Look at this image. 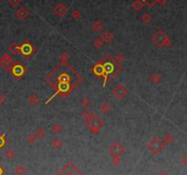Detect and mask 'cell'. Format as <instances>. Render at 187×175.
<instances>
[{"mask_svg":"<svg viewBox=\"0 0 187 175\" xmlns=\"http://www.w3.org/2000/svg\"><path fill=\"white\" fill-rule=\"evenodd\" d=\"M54 12H55V14L57 15L58 17H62V16H64L65 14H66V12H67V8L65 7V6L63 4H58L57 6L55 7V8H54Z\"/></svg>","mask_w":187,"mask_h":175,"instance_id":"ba28073f","label":"cell"},{"mask_svg":"<svg viewBox=\"0 0 187 175\" xmlns=\"http://www.w3.org/2000/svg\"><path fill=\"white\" fill-rule=\"evenodd\" d=\"M100 109L101 110V112L102 113H108L110 111V105L108 104V103H102V105L100 107Z\"/></svg>","mask_w":187,"mask_h":175,"instance_id":"4fadbf2b","label":"cell"},{"mask_svg":"<svg viewBox=\"0 0 187 175\" xmlns=\"http://www.w3.org/2000/svg\"><path fill=\"white\" fill-rule=\"evenodd\" d=\"M25 168L22 166H17L15 169V173L17 175H24L25 174Z\"/></svg>","mask_w":187,"mask_h":175,"instance_id":"e0dca14e","label":"cell"},{"mask_svg":"<svg viewBox=\"0 0 187 175\" xmlns=\"http://www.w3.org/2000/svg\"><path fill=\"white\" fill-rule=\"evenodd\" d=\"M102 44H103V42H102V40H101V39H100V38L96 39V40H95V41H94V45L96 46L97 48H100V47H101Z\"/></svg>","mask_w":187,"mask_h":175,"instance_id":"4316f807","label":"cell"},{"mask_svg":"<svg viewBox=\"0 0 187 175\" xmlns=\"http://www.w3.org/2000/svg\"><path fill=\"white\" fill-rule=\"evenodd\" d=\"M82 105H84V107H87V105H90V101H89L88 98H83L82 99Z\"/></svg>","mask_w":187,"mask_h":175,"instance_id":"d6a6232c","label":"cell"},{"mask_svg":"<svg viewBox=\"0 0 187 175\" xmlns=\"http://www.w3.org/2000/svg\"><path fill=\"white\" fill-rule=\"evenodd\" d=\"M10 71L12 72V74L17 77V78H20L23 74H24V72H25V69L24 67L22 66V64L20 63H17L15 64V65H12L11 66V69H10Z\"/></svg>","mask_w":187,"mask_h":175,"instance_id":"7a4b0ae2","label":"cell"},{"mask_svg":"<svg viewBox=\"0 0 187 175\" xmlns=\"http://www.w3.org/2000/svg\"><path fill=\"white\" fill-rule=\"evenodd\" d=\"M101 40L106 43H110V42H111V40H113V35H112L110 31H106L102 34Z\"/></svg>","mask_w":187,"mask_h":175,"instance_id":"30bf717a","label":"cell"},{"mask_svg":"<svg viewBox=\"0 0 187 175\" xmlns=\"http://www.w3.org/2000/svg\"><path fill=\"white\" fill-rule=\"evenodd\" d=\"M92 29L94 30L95 31H100L102 29H103V24H102L101 21L96 20V21L92 24Z\"/></svg>","mask_w":187,"mask_h":175,"instance_id":"8fae6325","label":"cell"},{"mask_svg":"<svg viewBox=\"0 0 187 175\" xmlns=\"http://www.w3.org/2000/svg\"><path fill=\"white\" fill-rule=\"evenodd\" d=\"M19 52L24 55V56H29V55L33 52V47H32V45L29 41H27V42H24L19 46Z\"/></svg>","mask_w":187,"mask_h":175,"instance_id":"277c9868","label":"cell"},{"mask_svg":"<svg viewBox=\"0 0 187 175\" xmlns=\"http://www.w3.org/2000/svg\"><path fill=\"white\" fill-rule=\"evenodd\" d=\"M5 156H6L8 160H12L15 157V152H14L11 149H8L7 150H6V152H5Z\"/></svg>","mask_w":187,"mask_h":175,"instance_id":"2e32d148","label":"cell"},{"mask_svg":"<svg viewBox=\"0 0 187 175\" xmlns=\"http://www.w3.org/2000/svg\"><path fill=\"white\" fill-rule=\"evenodd\" d=\"M5 101H6V98H5V96L0 95V104H3Z\"/></svg>","mask_w":187,"mask_h":175,"instance_id":"d590c367","label":"cell"},{"mask_svg":"<svg viewBox=\"0 0 187 175\" xmlns=\"http://www.w3.org/2000/svg\"><path fill=\"white\" fill-rule=\"evenodd\" d=\"M27 15H29V11L25 8V7H20L17 11V16L18 18H20V19H24V18H26L27 17Z\"/></svg>","mask_w":187,"mask_h":175,"instance_id":"9c48e42d","label":"cell"},{"mask_svg":"<svg viewBox=\"0 0 187 175\" xmlns=\"http://www.w3.org/2000/svg\"><path fill=\"white\" fill-rule=\"evenodd\" d=\"M144 2H145L148 6H150V7H152V6H153V4L156 2V0H143Z\"/></svg>","mask_w":187,"mask_h":175,"instance_id":"4dcf8cb0","label":"cell"},{"mask_svg":"<svg viewBox=\"0 0 187 175\" xmlns=\"http://www.w3.org/2000/svg\"><path fill=\"white\" fill-rule=\"evenodd\" d=\"M3 173H4V171H3V168L0 166V175H3Z\"/></svg>","mask_w":187,"mask_h":175,"instance_id":"74e56055","label":"cell"},{"mask_svg":"<svg viewBox=\"0 0 187 175\" xmlns=\"http://www.w3.org/2000/svg\"><path fill=\"white\" fill-rule=\"evenodd\" d=\"M163 141H164V143H166V144H170L171 142L172 141V137L170 134H166V135H164Z\"/></svg>","mask_w":187,"mask_h":175,"instance_id":"7402d4cb","label":"cell"},{"mask_svg":"<svg viewBox=\"0 0 187 175\" xmlns=\"http://www.w3.org/2000/svg\"><path fill=\"white\" fill-rule=\"evenodd\" d=\"M52 146L55 149H60L62 147V141L59 139H58V137H56L52 141Z\"/></svg>","mask_w":187,"mask_h":175,"instance_id":"9a60e30c","label":"cell"},{"mask_svg":"<svg viewBox=\"0 0 187 175\" xmlns=\"http://www.w3.org/2000/svg\"><path fill=\"white\" fill-rule=\"evenodd\" d=\"M29 101L31 105H37V103H39V97H37L36 95H32L29 97Z\"/></svg>","mask_w":187,"mask_h":175,"instance_id":"ffe728a7","label":"cell"},{"mask_svg":"<svg viewBox=\"0 0 187 175\" xmlns=\"http://www.w3.org/2000/svg\"><path fill=\"white\" fill-rule=\"evenodd\" d=\"M121 162L120 160V156H118V155H113V157H112V163L114 165H119Z\"/></svg>","mask_w":187,"mask_h":175,"instance_id":"44dd1931","label":"cell"},{"mask_svg":"<svg viewBox=\"0 0 187 175\" xmlns=\"http://www.w3.org/2000/svg\"><path fill=\"white\" fill-rule=\"evenodd\" d=\"M93 117H94V116H93V115L90 111H89V110H85V111H84L83 114H82V117L85 119L87 122L90 121Z\"/></svg>","mask_w":187,"mask_h":175,"instance_id":"5bb4252c","label":"cell"},{"mask_svg":"<svg viewBox=\"0 0 187 175\" xmlns=\"http://www.w3.org/2000/svg\"><path fill=\"white\" fill-rule=\"evenodd\" d=\"M166 39H167V37L165 36V34L163 33L162 30H159L158 32H156L155 35H153V37H152L153 41L159 46H162V45L164 44Z\"/></svg>","mask_w":187,"mask_h":175,"instance_id":"3957f363","label":"cell"},{"mask_svg":"<svg viewBox=\"0 0 187 175\" xmlns=\"http://www.w3.org/2000/svg\"><path fill=\"white\" fill-rule=\"evenodd\" d=\"M71 16L75 18V19H78V18L81 17V14H79V12L78 10H74L72 13H71Z\"/></svg>","mask_w":187,"mask_h":175,"instance_id":"f546056e","label":"cell"},{"mask_svg":"<svg viewBox=\"0 0 187 175\" xmlns=\"http://www.w3.org/2000/svg\"><path fill=\"white\" fill-rule=\"evenodd\" d=\"M116 59H117V61L121 62V61H123L124 56L121 53H118V54H117V56H116Z\"/></svg>","mask_w":187,"mask_h":175,"instance_id":"1f68e13d","label":"cell"},{"mask_svg":"<svg viewBox=\"0 0 187 175\" xmlns=\"http://www.w3.org/2000/svg\"><path fill=\"white\" fill-rule=\"evenodd\" d=\"M132 7H133L134 10L139 11L140 9L142 7V2H140L139 0H136V1H134V3L132 4Z\"/></svg>","mask_w":187,"mask_h":175,"instance_id":"ac0fdd59","label":"cell"},{"mask_svg":"<svg viewBox=\"0 0 187 175\" xmlns=\"http://www.w3.org/2000/svg\"><path fill=\"white\" fill-rule=\"evenodd\" d=\"M0 63H1V65L4 68H6V69H7V70H9V68L12 66V59L8 54H4L2 56V58H1Z\"/></svg>","mask_w":187,"mask_h":175,"instance_id":"8992f818","label":"cell"},{"mask_svg":"<svg viewBox=\"0 0 187 175\" xmlns=\"http://www.w3.org/2000/svg\"><path fill=\"white\" fill-rule=\"evenodd\" d=\"M1 1H2V0H0V2H1Z\"/></svg>","mask_w":187,"mask_h":175,"instance_id":"f35d334b","label":"cell"},{"mask_svg":"<svg viewBox=\"0 0 187 175\" xmlns=\"http://www.w3.org/2000/svg\"><path fill=\"white\" fill-rule=\"evenodd\" d=\"M148 147L150 150L152 151L153 154H157L158 152L162 150L163 148V144L161 142V140L158 139V137H154L152 140H151V142L148 144Z\"/></svg>","mask_w":187,"mask_h":175,"instance_id":"6da1fadb","label":"cell"},{"mask_svg":"<svg viewBox=\"0 0 187 175\" xmlns=\"http://www.w3.org/2000/svg\"><path fill=\"white\" fill-rule=\"evenodd\" d=\"M45 136V132L42 129H37V131L36 132V137H37L39 139H42Z\"/></svg>","mask_w":187,"mask_h":175,"instance_id":"484cf974","label":"cell"},{"mask_svg":"<svg viewBox=\"0 0 187 175\" xmlns=\"http://www.w3.org/2000/svg\"><path fill=\"white\" fill-rule=\"evenodd\" d=\"M60 58H62V61H66V60L69 59V55H68V53L64 52V53L61 55V56H60Z\"/></svg>","mask_w":187,"mask_h":175,"instance_id":"836d02e7","label":"cell"},{"mask_svg":"<svg viewBox=\"0 0 187 175\" xmlns=\"http://www.w3.org/2000/svg\"><path fill=\"white\" fill-rule=\"evenodd\" d=\"M125 151V149L122 145H120L119 142H116L110 148V152L112 155H118L120 156L121 154H123Z\"/></svg>","mask_w":187,"mask_h":175,"instance_id":"5b68a950","label":"cell"},{"mask_svg":"<svg viewBox=\"0 0 187 175\" xmlns=\"http://www.w3.org/2000/svg\"><path fill=\"white\" fill-rule=\"evenodd\" d=\"M156 2L160 5V6H163L166 4V0H156Z\"/></svg>","mask_w":187,"mask_h":175,"instance_id":"e575fe53","label":"cell"},{"mask_svg":"<svg viewBox=\"0 0 187 175\" xmlns=\"http://www.w3.org/2000/svg\"><path fill=\"white\" fill-rule=\"evenodd\" d=\"M27 142H29V144H34V142L36 141V136H34V135H29V137H27Z\"/></svg>","mask_w":187,"mask_h":175,"instance_id":"d4e9b609","label":"cell"},{"mask_svg":"<svg viewBox=\"0 0 187 175\" xmlns=\"http://www.w3.org/2000/svg\"><path fill=\"white\" fill-rule=\"evenodd\" d=\"M151 19H152V17H151V16L149 15V14H144V15L142 17V20L144 22V23H149L150 21H151Z\"/></svg>","mask_w":187,"mask_h":175,"instance_id":"603a6c76","label":"cell"},{"mask_svg":"<svg viewBox=\"0 0 187 175\" xmlns=\"http://www.w3.org/2000/svg\"><path fill=\"white\" fill-rule=\"evenodd\" d=\"M8 2H9V4L11 5V6H13V7H17V5L21 2V0H8Z\"/></svg>","mask_w":187,"mask_h":175,"instance_id":"f1b7e54d","label":"cell"},{"mask_svg":"<svg viewBox=\"0 0 187 175\" xmlns=\"http://www.w3.org/2000/svg\"><path fill=\"white\" fill-rule=\"evenodd\" d=\"M60 130H61V127H60L59 124H55L52 127V131L54 133H59Z\"/></svg>","mask_w":187,"mask_h":175,"instance_id":"cb8c5ba5","label":"cell"},{"mask_svg":"<svg viewBox=\"0 0 187 175\" xmlns=\"http://www.w3.org/2000/svg\"><path fill=\"white\" fill-rule=\"evenodd\" d=\"M6 145V139H5V135H0V150Z\"/></svg>","mask_w":187,"mask_h":175,"instance_id":"83f0119b","label":"cell"},{"mask_svg":"<svg viewBox=\"0 0 187 175\" xmlns=\"http://www.w3.org/2000/svg\"><path fill=\"white\" fill-rule=\"evenodd\" d=\"M8 49H9V50H10V52L14 55L19 52V46L16 43H12L10 46H9Z\"/></svg>","mask_w":187,"mask_h":175,"instance_id":"7c38bea8","label":"cell"},{"mask_svg":"<svg viewBox=\"0 0 187 175\" xmlns=\"http://www.w3.org/2000/svg\"><path fill=\"white\" fill-rule=\"evenodd\" d=\"M127 94V90L123 85H118L116 88L113 90V95L118 98H121Z\"/></svg>","mask_w":187,"mask_h":175,"instance_id":"52a82bcc","label":"cell"},{"mask_svg":"<svg viewBox=\"0 0 187 175\" xmlns=\"http://www.w3.org/2000/svg\"><path fill=\"white\" fill-rule=\"evenodd\" d=\"M150 80H151L152 82H154V84H157V82H160V80H161V77L159 76L157 73H153V74L150 77Z\"/></svg>","mask_w":187,"mask_h":175,"instance_id":"d6986e66","label":"cell"},{"mask_svg":"<svg viewBox=\"0 0 187 175\" xmlns=\"http://www.w3.org/2000/svg\"><path fill=\"white\" fill-rule=\"evenodd\" d=\"M158 175H169V174H168V172H161Z\"/></svg>","mask_w":187,"mask_h":175,"instance_id":"8d00e7d4","label":"cell"}]
</instances>
